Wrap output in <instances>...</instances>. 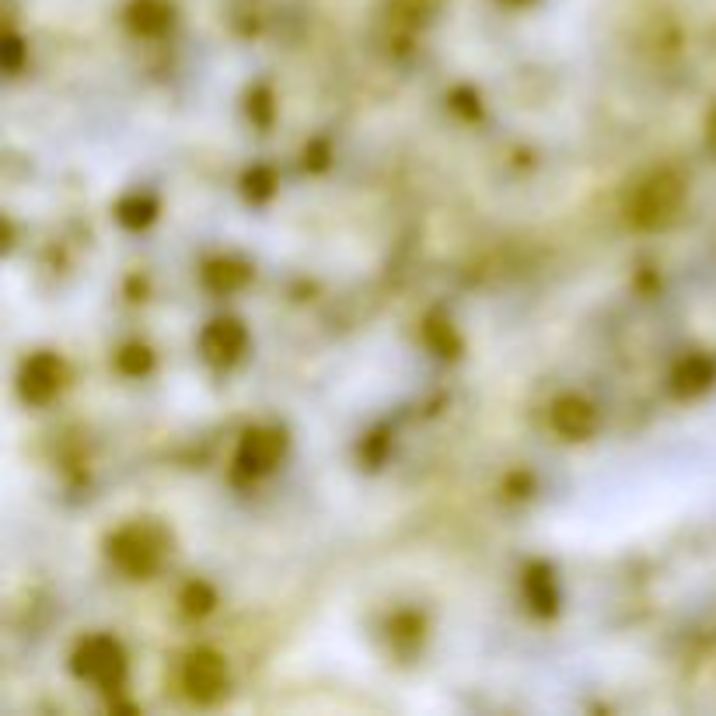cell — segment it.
Segmentation results:
<instances>
[{"label":"cell","instance_id":"cell-1","mask_svg":"<svg viewBox=\"0 0 716 716\" xmlns=\"http://www.w3.org/2000/svg\"><path fill=\"white\" fill-rule=\"evenodd\" d=\"M682 179L671 172H654L650 179H643L636 186V193L629 196V221L643 231H657L678 214L682 207Z\"/></svg>","mask_w":716,"mask_h":716},{"label":"cell","instance_id":"cell-2","mask_svg":"<svg viewBox=\"0 0 716 716\" xmlns=\"http://www.w3.org/2000/svg\"><path fill=\"white\" fill-rule=\"evenodd\" d=\"M161 556H165V535H161L154 524L137 521L119 528L109 538V559L130 577H147V573L158 570Z\"/></svg>","mask_w":716,"mask_h":716},{"label":"cell","instance_id":"cell-3","mask_svg":"<svg viewBox=\"0 0 716 716\" xmlns=\"http://www.w3.org/2000/svg\"><path fill=\"white\" fill-rule=\"evenodd\" d=\"M74 675L95 682L98 689H119L126 678V654L112 636H88L74 650Z\"/></svg>","mask_w":716,"mask_h":716},{"label":"cell","instance_id":"cell-4","mask_svg":"<svg viewBox=\"0 0 716 716\" xmlns=\"http://www.w3.org/2000/svg\"><path fill=\"white\" fill-rule=\"evenodd\" d=\"M182 689L196 703H214L228 689V668L214 650H196L182 664Z\"/></svg>","mask_w":716,"mask_h":716},{"label":"cell","instance_id":"cell-5","mask_svg":"<svg viewBox=\"0 0 716 716\" xmlns=\"http://www.w3.org/2000/svg\"><path fill=\"white\" fill-rule=\"evenodd\" d=\"M63 385V364L53 353H35L32 360H25L21 367V395L35 406L49 402Z\"/></svg>","mask_w":716,"mask_h":716},{"label":"cell","instance_id":"cell-6","mask_svg":"<svg viewBox=\"0 0 716 716\" xmlns=\"http://www.w3.org/2000/svg\"><path fill=\"white\" fill-rule=\"evenodd\" d=\"M283 455L280 430H248L238 444V469L245 476H266Z\"/></svg>","mask_w":716,"mask_h":716},{"label":"cell","instance_id":"cell-7","mask_svg":"<svg viewBox=\"0 0 716 716\" xmlns=\"http://www.w3.org/2000/svg\"><path fill=\"white\" fill-rule=\"evenodd\" d=\"M245 343H248L245 325L235 322V318H217V322H210L207 332H203L200 350L210 364L224 367V364H235L241 353H245Z\"/></svg>","mask_w":716,"mask_h":716},{"label":"cell","instance_id":"cell-8","mask_svg":"<svg viewBox=\"0 0 716 716\" xmlns=\"http://www.w3.org/2000/svg\"><path fill=\"white\" fill-rule=\"evenodd\" d=\"M549 420H552V430H556L559 437H566V441H584V437H591L594 427H598V413H594L591 402L580 399V395L556 399Z\"/></svg>","mask_w":716,"mask_h":716},{"label":"cell","instance_id":"cell-9","mask_svg":"<svg viewBox=\"0 0 716 716\" xmlns=\"http://www.w3.org/2000/svg\"><path fill=\"white\" fill-rule=\"evenodd\" d=\"M710 378H713V367L699 357H689L675 367V374H671V388H675V395H696L710 385Z\"/></svg>","mask_w":716,"mask_h":716},{"label":"cell","instance_id":"cell-10","mask_svg":"<svg viewBox=\"0 0 716 716\" xmlns=\"http://www.w3.org/2000/svg\"><path fill=\"white\" fill-rule=\"evenodd\" d=\"M168 21H172V14H168V7L161 0H137L130 7V25L140 35H161L168 28Z\"/></svg>","mask_w":716,"mask_h":716},{"label":"cell","instance_id":"cell-11","mask_svg":"<svg viewBox=\"0 0 716 716\" xmlns=\"http://www.w3.org/2000/svg\"><path fill=\"white\" fill-rule=\"evenodd\" d=\"M528 601L531 608H535L538 615H552L559 605V594H556V580L549 577V570L545 566H535V570H528Z\"/></svg>","mask_w":716,"mask_h":716},{"label":"cell","instance_id":"cell-12","mask_svg":"<svg viewBox=\"0 0 716 716\" xmlns=\"http://www.w3.org/2000/svg\"><path fill=\"white\" fill-rule=\"evenodd\" d=\"M203 280H207V287L214 290V294H231V290L245 287L248 269L241 266V262H235V259H217V262H210V266H207Z\"/></svg>","mask_w":716,"mask_h":716},{"label":"cell","instance_id":"cell-13","mask_svg":"<svg viewBox=\"0 0 716 716\" xmlns=\"http://www.w3.org/2000/svg\"><path fill=\"white\" fill-rule=\"evenodd\" d=\"M116 214L126 228H147V224L154 221V214H158V207H154L151 196H126L116 207Z\"/></svg>","mask_w":716,"mask_h":716},{"label":"cell","instance_id":"cell-14","mask_svg":"<svg viewBox=\"0 0 716 716\" xmlns=\"http://www.w3.org/2000/svg\"><path fill=\"white\" fill-rule=\"evenodd\" d=\"M151 350L147 346H126L123 353H119V371L130 374V378H140V374L151 371Z\"/></svg>","mask_w":716,"mask_h":716},{"label":"cell","instance_id":"cell-15","mask_svg":"<svg viewBox=\"0 0 716 716\" xmlns=\"http://www.w3.org/2000/svg\"><path fill=\"white\" fill-rule=\"evenodd\" d=\"M182 608H186V615H207L214 608V591L207 584H189L182 594Z\"/></svg>","mask_w":716,"mask_h":716},{"label":"cell","instance_id":"cell-16","mask_svg":"<svg viewBox=\"0 0 716 716\" xmlns=\"http://www.w3.org/2000/svg\"><path fill=\"white\" fill-rule=\"evenodd\" d=\"M427 339L434 343L437 353H444V357L458 350V339H455V332H451L448 322H430V325H427Z\"/></svg>","mask_w":716,"mask_h":716},{"label":"cell","instance_id":"cell-17","mask_svg":"<svg viewBox=\"0 0 716 716\" xmlns=\"http://www.w3.org/2000/svg\"><path fill=\"white\" fill-rule=\"evenodd\" d=\"M245 193L252 196V200H266L269 193H273V172L269 168H255V172L245 175Z\"/></svg>","mask_w":716,"mask_h":716},{"label":"cell","instance_id":"cell-18","mask_svg":"<svg viewBox=\"0 0 716 716\" xmlns=\"http://www.w3.org/2000/svg\"><path fill=\"white\" fill-rule=\"evenodd\" d=\"M18 67H21V42L11 35V39L4 42V70L7 74H14Z\"/></svg>","mask_w":716,"mask_h":716},{"label":"cell","instance_id":"cell-19","mask_svg":"<svg viewBox=\"0 0 716 716\" xmlns=\"http://www.w3.org/2000/svg\"><path fill=\"white\" fill-rule=\"evenodd\" d=\"M248 102H252V105H248V112H259V123L262 126H266L269 123V116H273V105H269V95H266V91H259V95H255V98H248Z\"/></svg>","mask_w":716,"mask_h":716}]
</instances>
